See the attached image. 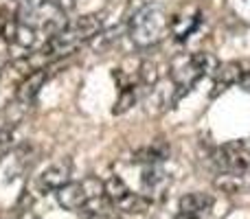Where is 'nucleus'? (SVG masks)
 Masks as SVG:
<instances>
[{
  "mask_svg": "<svg viewBox=\"0 0 250 219\" xmlns=\"http://www.w3.org/2000/svg\"><path fill=\"white\" fill-rule=\"evenodd\" d=\"M104 29V16L101 13H88V16L77 18L75 22H68L62 31H57L53 38L46 40L42 48L38 51L40 68H44V64L48 61L62 60V57L75 53L82 44H88L97 38Z\"/></svg>",
  "mask_w": 250,
  "mask_h": 219,
  "instance_id": "nucleus-1",
  "label": "nucleus"
},
{
  "mask_svg": "<svg viewBox=\"0 0 250 219\" xmlns=\"http://www.w3.org/2000/svg\"><path fill=\"white\" fill-rule=\"evenodd\" d=\"M55 195L62 208L73 213H86L88 217L108 215V211L112 208L105 195V182L92 176L83 178L82 182H68Z\"/></svg>",
  "mask_w": 250,
  "mask_h": 219,
  "instance_id": "nucleus-2",
  "label": "nucleus"
},
{
  "mask_svg": "<svg viewBox=\"0 0 250 219\" xmlns=\"http://www.w3.org/2000/svg\"><path fill=\"white\" fill-rule=\"evenodd\" d=\"M169 33V18L165 13L163 4L145 2L129 16L127 20V35L134 46L151 48L160 44Z\"/></svg>",
  "mask_w": 250,
  "mask_h": 219,
  "instance_id": "nucleus-3",
  "label": "nucleus"
},
{
  "mask_svg": "<svg viewBox=\"0 0 250 219\" xmlns=\"http://www.w3.org/2000/svg\"><path fill=\"white\" fill-rule=\"evenodd\" d=\"M215 60L208 53H191V55H178L169 64V79L176 88V99H180L185 92L191 90V86L200 81L204 75L215 70Z\"/></svg>",
  "mask_w": 250,
  "mask_h": 219,
  "instance_id": "nucleus-4",
  "label": "nucleus"
},
{
  "mask_svg": "<svg viewBox=\"0 0 250 219\" xmlns=\"http://www.w3.org/2000/svg\"><path fill=\"white\" fill-rule=\"evenodd\" d=\"M18 18L38 35H46V38H53L57 31L68 24L66 11L57 4V0H26V7L18 11Z\"/></svg>",
  "mask_w": 250,
  "mask_h": 219,
  "instance_id": "nucleus-5",
  "label": "nucleus"
},
{
  "mask_svg": "<svg viewBox=\"0 0 250 219\" xmlns=\"http://www.w3.org/2000/svg\"><path fill=\"white\" fill-rule=\"evenodd\" d=\"M213 164L222 171H246L250 169V147L244 140H230L213 151Z\"/></svg>",
  "mask_w": 250,
  "mask_h": 219,
  "instance_id": "nucleus-6",
  "label": "nucleus"
},
{
  "mask_svg": "<svg viewBox=\"0 0 250 219\" xmlns=\"http://www.w3.org/2000/svg\"><path fill=\"white\" fill-rule=\"evenodd\" d=\"M105 195H108L112 208H119L123 213H141L147 202L143 195L134 193L119 176H112L105 182Z\"/></svg>",
  "mask_w": 250,
  "mask_h": 219,
  "instance_id": "nucleus-7",
  "label": "nucleus"
},
{
  "mask_svg": "<svg viewBox=\"0 0 250 219\" xmlns=\"http://www.w3.org/2000/svg\"><path fill=\"white\" fill-rule=\"evenodd\" d=\"M200 9L195 4H185L180 7L171 18H169V33L178 40V42H185L191 33L200 26Z\"/></svg>",
  "mask_w": 250,
  "mask_h": 219,
  "instance_id": "nucleus-8",
  "label": "nucleus"
},
{
  "mask_svg": "<svg viewBox=\"0 0 250 219\" xmlns=\"http://www.w3.org/2000/svg\"><path fill=\"white\" fill-rule=\"evenodd\" d=\"M171 184V178L165 169H160L158 164H149L145 167L143 171V178H141V191H143V198L145 199H160L165 195V191L169 189Z\"/></svg>",
  "mask_w": 250,
  "mask_h": 219,
  "instance_id": "nucleus-9",
  "label": "nucleus"
},
{
  "mask_svg": "<svg viewBox=\"0 0 250 219\" xmlns=\"http://www.w3.org/2000/svg\"><path fill=\"white\" fill-rule=\"evenodd\" d=\"M46 81H48L46 66H44V68H38V70H31V73H26L24 81H22L20 86H18V90H16L18 105H22V108H31V105L35 103L40 90H42V86Z\"/></svg>",
  "mask_w": 250,
  "mask_h": 219,
  "instance_id": "nucleus-10",
  "label": "nucleus"
},
{
  "mask_svg": "<svg viewBox=\"0 0 250 219\" xmlns=\"http://www.w3.org/2000/svg\"><path fill=\"white\" fill-rule=\"evenodd\" d=\"M70 173H73V167H70L68 160H57L40 173L38 184L42 191H55L57 193L62 186H66L70 182Z\"/></svg>",
  "mask_w": 250,
  "mask_h": 219,
  "instance_id": "nucleus-11",
  "label": "nucleus"
},
{
  "mask_svg": "<svg viewBox=\"0 0 250 219\" xmlns=\"http://www.w3.org/2000/svg\"><path fill=\"white\" fill-rule=\"evenodd\" d=\"M217 191L222 193H248L250 191V169L246 171H222L217 173V178L213 180Z\"/></svg>",
  "mask_w": 250,
  "mask_h": 219,
  "instance_id": "nucleus-12",
  "label": "nucleus"
},
{
  "mask_svg": "<svg viewBox=\"0 0 250 219\" xmlns=\"http://www.w3.org/2000/svg\"><path fill=\"white\" fill-rule=\"evenodd\" d=\"M244 75V61H226V64H217L213 70V95L226 90L230 86H237L239 79Z\"/></svg>",
  "mask_w": 250,
  "mask_h": 219,
  "instance_id": "nucleus-13",
  "label": "nucleus"
},
{
  "mask_svg": "<svg viewBox=\"0 0 250 219\" xmlns=\"http://www.w3.org/2000/svg\"><path fill=\"white\" fill-rule=\"evenodd\" d=\"M213 206V198L207 193H187L180 198V213H195V215H204L208 208Z\"/></svg>",
  "mask_w": 250,
  "mask_h": 219,
  "instance_id": "nucleus-14",
  "label": "nucleus"
},
{
  "mask_svg": "<svg viewBox=\"0 0 250 219\" xmlns=\"http://www.w3.org/2000/svg\"><path fill=\"white\" fill-rule=\"evenodd\" d=\"M165 158H167V147L160 145V142L147 145V147H143V149H138L136 154H134V162H143L145 167L163 162Z\"/></svg>",
  "mask_w": 250,
  "mask_h": 219,
  "instance_id": "nucleus-15",
  "label": "nucleus"
},
{
  "mask_svg": "<svg viewBox=\"0 0 250 219\" xmlns=\"http://www.w3.org/2000/svg\"><path fill=\"white\" fill-rule=\"evenodd\" d=\"M136 75H138V81H141V86H156V83H158V77H160L158 66H156L154 61H149V60L141 61Z\"/></svg>",
  "mask_w": 250,
  "mask_h": 219,
  "instance_id": "nucleus-16",
  "label": "nucleus"
},
{
  "mask_svg": "<svg viewBox=\"0 0 250 219\" xmlns=\"http://www.w3.org/2000/svg\"><path fill=\"white\" fill-rule=\"evenodd\" d=\"M136 103V86H129V88H121L119 92V99H117V105H114V114H123L127 112L132 105Z\"/></svg>",
  "mask_w": 250,
  "mask_h": 219,
  "instance_id": "nucleus-17",
  "label": "nucleus"
},
{
  "mask_svg": "<svg viewBox=\"0 0 250 219\" xmlns=\"http://www.w3.org/2000/svg\"><path fill=\"white\" fill-rule=\"evenodd\" d=\"M11 145H13L11 129H9L7 125H0V158H2V156L7 154L9 149H11Z\"/></svg>",
  "mask_w": 250,
  "mask_h": 219,
  "instance_id": "nucleus-18",
  "label": "nucleus"
},
{
  "mask_svg": "<svg viewBox=\"0 0 250 219\" xmlns=\"http://www.w3.org/2000/svg\"><path fill=\"white\" fill-rule=\"evenodd\" d=\"M57 4H60L64 11H68V9H73L75 4H77V0H57Z\"/></svg>",
  "mask_w": 250,
  "mask_h": 219,
  "instance_id": "nucleus-19",
  "label": "nucleus"
},
{
  "mask_svg": "<svg viewBox=\"0 0 250 219\" xmlns=\"http://www.w3.org/2000/svg\"><path fill=\"white\" fill-rule=\"evenodd\" d=\"M176 219H202V215H195V213H178Z\"/></svg>",
  "mask_w": 250,
  "mask_h": 219,
  "instance_id": "nucleus-20",
  "label": "nucleus"
}]
</instances>
